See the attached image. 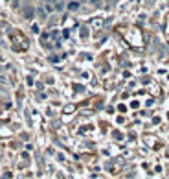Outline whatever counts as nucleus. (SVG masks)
Listing matches in <instances>:
<instances>
[{
	"instance_id": "1",
	"label": "nucleus",
	"mask_w": 169,
	"mask_h": 179,
	"mask_svg": "<svg viewBox=\"0 0 169 179\" xmlns=\"http://www.w3.org/2000/svg\"><path fill=\"white\" fill-rule=\"evenodd\" d=\"M24 17H26V18H31V17H33V11H31L29 7H26V9H24Z\"/></svg>"
},
{
	"instance_id": "2",
	"label": "nucleus",
	"mask_w": 169,
	"mask_h": 179,
	"mask_svg": "<svg viewBox=\"0 0 169 179\" xmlns=\"http://www.w3.org/2000/svg\"><path fill=\"white\" fill-rule=\"evenodd\" d=\"M37 13H39V17H40V18H44V17H46V11H44L42 7H40V9H37Z\"/></svg>"
}]
</instances>
